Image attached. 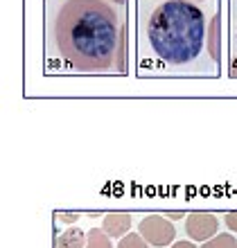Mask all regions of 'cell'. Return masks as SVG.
<instances>
[{
	"label": "cell",
	"mask_w": 237,
	"mask_h": 248,
	"mask_svg": "<svg viewBox=\"0 0 237 248\" xmlns=\"http://www.w3.org/2000/svg\"><path fill=\"white\" fill-rule=\"evenodd\" d=\"M133 12L138 77H221L224 0H133Z\"/></svg>",
	"instance_id": "cell-1"
},
{
	"label": "cell",
	"mask_w": 237,
	"mask_h": 248,
	"mask_svg": "<svg viewBox=\"0 0 237 248\" xmlns=\"http://www.w3.org/2000/svg\"><path fill=\"white\" fill-rule=\"evenodd\" d=\"M129 0H43L46 75H129Z\"/></svg>",
	"instance_id": "cell-2"
},
{
	"label": "cell",
	"mask_w": 237,
	"mask_h": 248,
	"mask_svg": "<svg viewBox=\"0 0 237 248\" xmlns=\"http://www.w3.org/2000/svg\"><path fill=\"white\" fill-rule=\"evenodd\" d=\"M138 232L147 239L149 246H170L176 237V230H174V223L167 219L165 215H147L140 219L138 223Z\"/></svg>",
	"instance_id": "cell-3"
},
{
	"label": "cell",
	"mask_w": 237,
	"mask_h": 248,
	"mask_svg": "<svg viewBox=\"0 0 237 248\" xmlns=\"http://www.w3.org/2000/svg\"><path fill=\"white\" fill-rule=\"evenodd\" d=\"M185 232L192 242H208L219 235V219L215 212H188Z\"/></svg>",
	"instance_id": "cell-4"
},
{
	"label": "cell",
	"mask_w": 237,
	"mask_h": 248,
	"mask_svg": "<svg viewBox=\"0 0 237 248\" xmlns=\"http://www.w3.org/2000/svg\"><path fill=\"white\" fill-rule=\"evenodd\" d=\"M131 223L133 219L129 212H106L102 219V228L111 239H122L125 235H129Z\"/></svg>",
	"instance_id": "cell-5"
},
{
	"label": "cell",
	"mask_w": 237,
	"mask_h": 248,
	"mask_svg": "<svg viewBox=\"0 0 237 248\" xmlns=\"http://www.w3.org/2000/svg\"><path fill=\"white\" fill-rule=\"evenodd\" d=\"M86 235L81 228L77 226H68L59 237H57V248H86Z\"/></svg>",
	"instance_id": "cell-6"
},
{
	"label": "cell",
	"mask_w": 237,
	"mask_h": 248,
	"mask_svg": "<svg viewBox=\"0 0 237 248\" xmlns=\"http://www.w3.org/2000/svg\"><path fill=\"white\" fill-rule=\"evenodd\" d=\"M228 57H237V0H228Z\"/></svg>",
	"instance_id": "cell-7"
},
{
	"label": "cell",
	"mask_w": 237,
	"mask_h": 248,
	"mask_svg": "<svg viewBox=\"0 0 237 248\" xmlns=\"http://www.w3.org/2000/svg\"><path fill=\"white\" fill-rule=\"evenodd\" d=\"M86 248H113L111 237L104 232V228H91L88 239H86Z\"/></svg>",
	"instance_id": "cell-8"
},
{
	"label": "cell",
	"mask_w": 237,
	"mask_h": 248,
	"mask_svg": "<svg viewBox=\"0 0 237 248\" xmlns=\"http://www.w3.org/2000/svg\"><path fill=\"white\" fill-rule=\"evenodd\" d=\"M201 248H237V239L231 235V232H219L212 239L201 244Z\"/></svg>",
	"instance_id": "cell-9"
},
{
	"label": "cell",
	"mask_w": 237,
	"mask_h": 248,
	"mask_svg": "<svg viewBox=\"0 0 237 248\" xmlns=\"http://www.w3.org/2000/svg\"><path fill=\"white\" fill-rule=\"evenodd\" d=\"M118 248H149V244H147V239L140 232H129V235H125L120 239Z\"/></svg>",
	"instance_id": "cell-10"
},
{
	"label": "cell",
	"mask_w": 237,
	"mask_h": 248,
	"mask_svg": "<svg viewBox=\"0 0 237 248\" xmlns=\"http://www.w3.org/2000/svg\"><path fill=\"white\" fill-rule=\"evenodd\" d=\"M57 219L63 223H75L81 219V215H79V212H57Z\"/></svg>",
	"instance_id": "cell-11"
},
{
	"label": "cell",
	"mask_w": 237,
	"mask_h": 248,
	"mask_svg": "<svg viewBox=\"0 0 237 248\" xmlns=\"http://www.w3.org/2000/svg\"><path fill=\"white\" fill-rule=\"evenodd\" d=\"M224 221H226V226H228L231 232H237V212H226Z\"/></svg>",
	"instance_id": "cell-12"
},
{
	"label": "cell",
	"mask_w": 237,
	"mask_h": 248,
	"mask_svg": "<svg viewBox=\"0 0 237 248\" xmlns=\"http://www.w3.org/2000/svg\"><path fill=\"white\" fill-rule=\"evenodd\" d=\"M226 70H228V77L231 79H237V57H228V65H226Z\"/></svg>",
	"instance_id": "cell-13"
},
{
	"label": "cell",
	"mask_w": 237,
	"mask_h": 248,
	"mask_svg": "<svg viewBox=\"0 0 237 248\" xmlns=\"http://www.w3.org/2000/svg\"><path fill=\"white\" fill-rule=\"evenodd\" d=\"M170 248H197V244L192 242V239H185V242H176V244H172Z\"/></svg>",
	"instance_id": "cell-14"
},
{
	"label": "cell",
	"mask_w": 237,
	"mask_h": 248,
	"mask_svg": "<svg viewBox=\"0 0 237 248\" xmlns=\"http://www.w3.org/2000/svg\"><path fill=\"white\" fill-rule=\"evenodd\" d=\"M163 215L167 217L170 221H176V219H183V217H188L185 212H163Z\"/></svg>",
	"instance_id": "cell-15"
}]
</instances>
